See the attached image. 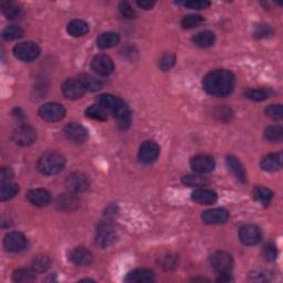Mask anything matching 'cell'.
<instances>
[{
  "instance_id": "cell-7",
  "label": "cell",
  "mask_w": 283,
  "mask_h": 283,
  "mask_svg": "<svg viewBox=\"0 0 283 283\" xmlns=\"http://www.w3.org/2000/svg\"><path fill=\"white\" fill-rule=\"evenodd\" d=\"M11 140L19 146H30L31 144H33L37 140V133L32 128H30V126L22 125L13 132Z\"/></svg>"
},
{
  "instance_id": "cell-3",
  "label": "cell",
  "mask_w": 283,
  "mask_h": 283,
  "mask_svg": "<svg viewBox=\"0 0 283 283\" xmlns=\"http://www.w3.org/2000/svg\"><path fill=\"white\" fill-rule=\"evenodd\" d=\"M118 240V233L109 223H101L96 228L95 244L100 248H108Z\"/></svg>"
},
{
  "instance_id": "cell-6",
  "label": "cell",
  "mask_w": 283,
  "mask_h": 283,
  "mask_svg": "<svg viewBox=\"0 0 283 283\" xmlns=\"http://www.w3.org/2000/svg\"><path fill=\"white\" fill-rule=\"evenodd\" d=\"M212 269L219 274H226L232 271L234 267V260L232 255L224 251H217L210 258Z\"/></svg>"
},
{
  "instance_id": "cell-12",
  "label": "cell",
  "mask_w": 283,
  "mask_h": 283,
  "mask_svg": "<svg viewBox=\"0 0 283 283\" xmlns=\"http://www.w3.org/2000/svg\"><path fill=\"white\" fill-rule=\"evenodd\" d=\"M4 247L8 252H20L26 249L27 238L18 232H11L5 236Z\"/></svg>"
},
{
  "instance_id": "cell-39",
  "label": "cell",
  "mask_w": 283,
  "mask_h": 283,
  "mask_svg": "<svg viewBox=\"0 0 283 283\" xmlns=\"http://www.w3.org/2000/svg\"><path fill=\"white\" fill-rule=\"evenodd\" d=\"M176 62V56L173 53H166L160 58L158 66L160 68V70L163 71H168L171 69L175 66Z\"/></svg>"
},
{
  "instance_id": "cell-31",
  "label": "cell",
  "mask_w": 283,
  "mask_h": 283,
  "mask_svg": "<svg viewBox=\"0 0 283 283\" xmlns=\"http://www.w3.org/2000/svg\"><path fill=\"white\" fill-rule=\"evenodd\" d=\"M253 197L265 206L271 203V200L273 198V193L267 187L258 186L253 189Z\"/></svg>"
},
{
  "instance_id": "cell-10",
  "label": "cell",
  "mask_w": 283,
  "mask_h": 283,
  "mask_svg": "<svg viewBox=\"0 0 283 283\" xmlns=\"http://www.w3.org/2000/svg\"><path fill=\"white\" fill-rule=\"evenodd\" d=\"M239 239L245 246H256L262 239V232L255 224H246L239 229Z\"/></svg>"
},
{
  "instance_id": "cell-8",
  "label": "cell",
  "mask_w": 283,
  "mask_h": 283,
  "mask_svg": "<svg viewBox=\"0 0 283 283\" xmlns=\"http://www.w3.org/2000/svg\"><path fill=\"white\" fill-rule=\"evenodd\" d=\"M90 178L83 173H73L66 180V187L70 193H83L90 188Z\"/></svg>"
},
{
  "instance_id": "cell-29",
  "label": "cell",
  "mask_w": 283,
  "mask_h": 283,
  "mask_svg": "<svg viewBox=\"0 0 283 283\" xmlns=\"http://www.w3.org/2000/svg\"><path fill=\"white\" fill-rule=\"evenodd\" d=\"M61 210H72L78 206V199L73 193L61 195L56 201Z\"/></svg>"
},
{
  "instance_id": "cell-35",
  "label": "cell",
  "mask_w": 283,
  "mask_h": 283,
  "mask_svg": "<svg viewBox=\"0 0 283 283\" xmlns=\"http://www.w3.org/2000/svg\"><path fill=\"white\" fill-rule=\"evenodd\" d=\"M36 278L34 271L28 270V269H19L16 270L13 274V280L15 282L25 283V282H31Z\"/></svg>"
},
{
  "instance_id": "cell-33",
  "label": "cell",
  "mask_w": 283,
  "mask_h": 283,
  "mask_svg": "<svg viewBox=\"0 0 283 283\" xmlns=\"http://www.w3.org/2000/svg\"><path fill=\"white\" fill-rule=\"evenodd\" d=\"M24 36V30L19 26H9L3 31V39L6 41H13V40L19 39Z\"/></svg>"
},
{
  "instance_id": "cell-28",
  "label": "cell",
  "mask_w": 283,
  "mask_h": 283,
  "mask_svg": "<svg viewBox=\"0 0 283 283\" xmlns=\"http://www.w3.org/2000/svg\"><path fill=\"white\" fill-rule=\"evenodd\" d=\"M18 192L19 186L17 184L11 182L2 183V186H0V200L5 201L14 198Z\"/></svg>"
},
{
  "instance_id": "cell-34",
  "label": "cell",
  "mask_w": 283,
  "mask_h": 283,
  "mask_svg": "<svg viewBox=\"0 0 283 283\" xmlns=\"http://www.w3.org/2000/svg\"><path fill=\"white\" fill-rule=\"evenodd\" d=\"M79 79L82 81V83L84 85V88L86 89V91L95 92V91H99L102 88L101 81L95 79L94 77L88 76V74H82V76L79 77Z\"/></svg>"
},
{
  "instance_id": "cell-27",
  "label": "cell",
  "mask_w": 283,
  "mask_h": 283,
  "mask_svg": "<svg viewBox=\"0 0 283 283\" xmlns=\"http://www.w3.org/2000/svg\"><path fill=\"white\" fill-rule=\"evenodd\" d=\"M2 10L8 19H20L24 16V10L18 4L14 2H3Z\"/></svg>"
},
{
  "instance_id": "cell-46",
  "label": "cell",
  "mask_w": 283,
  "mask_h": 283,
  "mask_svg": "<svg viewBox=\"0 0 283 283\" xmlns=\"http://www.w3.org/2000/svg\"><path fill=\"white\" fill-rule=\"evenodd\" d=\"M263 255H264V258L269 260V261H274L276 257H278V251H276L274 245L269 244L264 247Z\"/></svg>"
},
{
  "instance_id": "cell-22",
  "label": "cell",
  "mask_w": 283,
  "mask_h": 283,
  "mask_svg": "<svg viewBox=\"0 0 283 283\" xmlns=\"http://www.w3.org/2000/svg\"><path fill=\"white\" fill-rule=\"evenodd\" d=\"M282 167V154L274 153L270 154L261 160V168L264 172L274 173L281 169Z\"/></svg>"
},
{
  "instance_id": "cell-48",
  "label": "cell",
  "mask_w": 283,
  "mask_h": 283,
  "mask_svg": "<svg viewBox=\"0 0 283 283\" xmlns=\"http://www.w3.org/2000/svg\"><path fill=\"white\" fill-rule=\"evenodd\" d=\"M14 174L11 172L10 168H7V167H4L2 168V173H0V177H2V183L5 182H10L11 178H13Z\"/></svg>"
},
{
  "instance_id": "cell-9",
  "label": "cell",
  "mask_w": 283,
  "mask_h": 283,
  "mask_svg": "<svg viewBox=\"0 0 283 283\" xmlns=\"http://www.w3.org/2000/svg\"><path fill=\"white\" fill-rule=\"evenodd\" d=\"M86 92V89L79 78L68 79L62 84V93L68 100H78L81 99Z\"/></svg>"
},
{
  "instance_id": "cell-4",
  "label": "cell",
  "mask_w": 283,
  "mask_h": 283,
  "mask_svg": "<svg viewBox=\"0 0 283 283\" xmlns=\"http://www.w3.org/2000/svg\"><path fill=\"white\" fill-rule=\"evenodd\" d=\"M39 115L45 122H59L66 115V108L61 104L50 102L45 103L39 108Z\"/></svg>"
},
{
  "instance_id": "cell-38",
  "label": "cell",
  "mask_w": 283,
  "mask_h": 283,
  "mask_svg": "<svg viewBox=\"0 0 283 283\" xmlns=\"http://www.w3.org/2000/svg\"><path fill=\"white\" fill-rule=\"evenodd\" d=\"M246 96L251 101L261 102V101H264L265 99H268L269 93H268V91H265V90L252 89V90H248L246 92Z\"/></svg>"
},
{
  "instance_id": "cell-11",
  "label": "cell",
  "mask_w": 283,
  "mask_h": 283,
  "mask_svg": "<svg viewBox=\"0 0 283 283\" xmlns=\"http://www.w3.org/2000/svg\"><path fill=\"white\" fill-rule=\"evenodd\" d=\"M63 135L68 141L76 144H82L88 140L89 133L83 125L79 123H70L63 129Z\"/></svg>"
},
{
  "instance_id": "cell-40",
  "label": "cell",
  "mask_w": 283,
  "mask_h": 283,
  "mask_svg": "<svg viewBox=\"0 0 283 283\" xmlns=\"http://www.w3.org/2000/svg\"><path fill=\"white\" fill-rule=\"evenodd\" d=\"M159 264L164 270H173L177 267L178 258L173 255H166L159 259Z\"/></svg>"
},
{
  "instance_id": "cell-14",
  "label": "cell",
  "mask_w": 283,
  "mask_h": 283,
  "mask_svg": "<svg viewBox=\"0 0 283 283\" xmlns=\"http://www.w3.org/2000/svg\"><path fill=\"white\" fill-rule=\"evenodd\" d=\"M92 70L102 77H107L114 71V62L108 55L99 54L91 62Z\"/></svg>"
},
{
  "instance_id": "cell-44",
  "label": "cell",
  "mask_w": 283,
  "mask_h": 283,
  "mask_svg": "<svg viewBox=\"0 0 283 283\" xmlns=\"http://www.w3.org/2000/svg\"><path fill=\"white\" fill-rule=\"evenodd\" d=\"M272 36V29L267 25H259L255 29V37L258 39H265Z\"/></svg>"
},
{
  "instance_id": "cell-2",
  "label": "cell",
  "mask_w": 283,
  "mask_h": 283,
  "mask_svg": "<svg viewBox=\"0 0 283 283\" xmlns=\"http://www.w3.org/2000/svg\"><path fill=\"white\" fill-rule=\"evenodd\" d=\"M66 166V159L59 153L49 152L42 155L38 160V171L43 175H56L63 171Z\"/></svg>"
},
{
  "instance_id": "cell-36",
  "label": "cell",
  "mask_w": 283,
  "mask_h": 283,
  "mask_svg": "<svg viewBox=\"0 0 283 283\" xmlns=\"http://www.w3.org/2000/svg\"><path fill=\"white\" fill-rule=\"evenodd\" d=\"M51 267V259L48 256H39L33 260L32 269L34 272H44Z\"/></svg>"
},
{
  "instance_id": "cell-24",
  "label": "cell",
  "mask_w": 283,
  "mask_h": 283,
  "mask_svg": "<svg viewBox=\"0 0 283 283\" xmlns=\"http://www.w3.org/2000/svg\"><path fill=\"white\" fill-rule=\"evenodd\" d=\"M216 41V36L215 33L209 30L201 31L199 33L196 34L193 38V43L198 48H209L211 45H213Z\"/></svg>"
},
{
  "instance_id": "cell-13",
  "label": "cell",
  "mask_w": 283,
  "mask_h": 283,
  "mask_svg": "<svg viewBox=\"0 0 283 283\" xmlns=\"http://www.w3.org/2000/svg\"><path fill=\"white\" fill-rule=\"evenodd\" d=\"M160 153L159 146L153 141H146L144 142L140 151H138V159L143 164H152L158 158Z\"/></svg>"
},
{
  "instance_id": "cell-43",
  "label": "cell",
  "mask_w": 283,
  "mask_h": 283,
  "mask_svg": "<svg viewBox=\"0 0 283 283\" xmlns=\"http://www.w3.org/2000/svg\"><path fill=\"white\" fill-rule=\"evenodd\" d=\"M185 7H187L189 9H195V10H203L210 7V3L206 2V0H190V2H185L183 4Z\"/></svg>"
},
{
  "instance_id": "cell-16",
  "label": "cell",
  "mask_w": 283,
  "mask_h": 283,
  "mask_svg": "<svg viewBox=\"0 0 283 283\" xmlns=\"http://www.w3.org/2000/svg\"><path fill=\"white\" fill-rule=\"evenodd\" d=\"M97 104L101 105L108 113L113 114L114 117L126 105V103H124L122 100H120L119 97L112 94L100 95L99 100H97Z\"/></svg>"
},
{
  "instance_id": "cell-20",
  "label": "cell",
  "mask_w": 283,
  "mask_h": 283,
  "mask_svg": "<svg viewBox=\"0 0 283 283\" xmlns=\"http://www.w3.org/2000/svg\"><path fill=\"white\" fill-rule=\"evenodd\" d=\"M192 198L196 203L200 205H211L215 204L218 199V195L212 189L199 188L196 189L192 194Z\"/></svg>"
},
{
  "instance_id": "cell-47",
  "label": "cell",
  "mask_w": 283,
  "mask_h": 283,
  "mask_svg": "<svg viewBox=\"0 0 283 283\" xmlns=\"http://www.w3.org/2000/svg\"><path fill=\"white\" fill-rule=\"evenodd\" d=\"M120 13L122 14L126 18H133V17H135V11L131 7V5L126 2H123L120 4Z\"/></svg>"
},
{
  "instance_id": "cell-25",
  "label": "cell",
  "mask_w": 283,
  "mask_h": 283,
  "mask_svg": "<svg viewBox=\"0 0 283 283\" xmlns=\"http://www.w3.org/2000/svg\"><path fill=\"white\" fill-rule=\"evenodd\" d=\"M89 29H90L89 25L86 24L84 20H81V19H76V20L70 21L67 27L68 33L70 34V36L76 37V38L85 36V34L89 32Z\"/></svg>"
},
{
  "instance_id": "cell-30",
  "label": "cell",
  "mask_w": 283,
  "mask_h": 283,
  "mask_svg": "<svg viewBox=\"0 0 283 283\" xmlns=\"http://www.w3.org/2000/svg\"><path fill=\"white\" fill-rule=\"evenodd\" d=\"M265 140L270 143H280L283 140V129L280 125H271L264 130Z\"/></svg>"
},
{
  "instance_id": "cell-21",
  "label": "cell",
  "mask_w": 283,
  "mask_h": 283,
  "mask_svg": "<svg viewBox=\"0 0 283 283\" xmlns=\"http://www.w3.org/2000/svg\"><path fill=\"white\" fill-rule=\"evenodd\" d=\"M155 275L153 271L147 269H136L126 275L125 281L130 283H148L153 282Z\"/></svg>"
},
{
  "instance_id": "cell-15",
  "label": "cell",
  "mask_w": 283,
  "mask_h": 283,
  "mask_svg": "<svg viewBox=\"0 0 283 283\" xmlns=\"http://www.w3.org/2000/svg\"><path fill=\"white\" fill-rule=\"evenodd\" d=\"M215 159L208 155H197L190 159V167L195 173H198V174L210 173L215 168Z\"/></svg>"
},
{
  "instance_id": "cell-26",
  "label": "cell",
  "mask_w": 283,
  "mask_h": 283,
  "mask_svg": "<svg viewBox=\"0 0 283 283\" xmlns=\"http://www.w3.org/2000/svg\"><path fill=\"white\" fill-rule=\"evenodd\" d=\"M120 42V36L114 32L102 33L96 39V45L100 49H109L118 45Z\"/></svg>"
},
{
  "instance_id": "cell-37",
  "label": "cell",
  "mask_w": 283,
  "mask_h": 283,
  "mask_svg": "<svg viewBox=\"0 0 283 283\" xmlns=\"http://www.w3.org/2000/svg\"><path fill=\"white\" fill-rule=\"evenodd\" d=\"M205 21V18L203 16L199 15H188L186 17H184L182 20V27L184 29H190L194 28L196 26L200 25L201 22Z\"/></svg>"
},
{
  "instance_id": "cell-5",
  "label": "cell",
  "mask_w": 283,
  "mask_h": 283,
  "mask_svg": "<svg viewBox=\"0 0 283 283\" xmlns=\"http://www.w3.org/2000/svg\"><path fill=\"white\" fill-rule=\"evenodd\" d=\"M40 48L34 42H21L14 48V54L17 59L24 62H31L40 55Z\"/></svg>"
},
{
  "instance_id": "cell-19",
  "label": "cell",
  "mask_w": 283,
  "mask_h": 283,
  "mask_svg": "<svg viewBox=\"0 0 283 283\" xmlns=\"http://www.w3.org/2000/svg\"><path fill=\"white\" fill-rule=\"evenodd\" d=\"M70 261L79 267H86L93 262V255L84 248H77L70 253Z\"/></svg>"
},
{
  "instance_id": "cell-17",
  "label": "cell",
  "mask_w": 283,
  "mask_h": 283,
  "mask_svg": "<svg viewBox=\"0 0 283 283\" xmlns=\"http://www.w3.org/2000/svg\"><path fill=\"white\" fill-rule=\"evenodd\" d=\"M201 219L207 224L224 223L229 219V212L224 208H213L201 213Z\"/></svg>"
},
{
  "instance_id": "cell-23",
  "label": "cell",
  "mask_w": 283,
  "mask_h": 283,
  "mask_svg": "<svg viewBox=\"0 0 283 283\" xmlns=\"http://www.w3.org/2000/svg\"><path fill=\"white\" fill-rule=\"evenodd\" d=\"M226 163H227L229 171H232L233 174L237 178H238L240 182L246 183L247 174H246V171L244 168V166H242V164L240 163V160L237 157H235V156L230 155V156H227Z\"/></svg>"
},
{
  "instance_id": "cell-42",
  "label": "cell",
  "mask_w": 283,
  "mask_h": 283,
  "mask_svg": "<svg viewBox=\"0 0 283 283\" xmlns=\"http://www.w3.org/2000/svg\"><path fill=\"white\" fill-rule=\"evenodd\" d=\"M183 183L190 187H195V186L198 187V186H204V185L207 183V181L204 177L188 175V176L183 177Z\"/></svg>"
},
{
  "instance_id": "cell-32",
  "label": "cell",
  "mask_w": 283,
  "mask_h": 283,
  "mask_svg": "<svg viewBox=\"0 0 283 283\" xmlns=\"http://www.w3.org/2000/svg\"><path fill=\"white\" fill-rule=\"evenodd\" d=\"M85 114L88 118H91L96 121H106L108 112L105 111L101 105H91L89 108H86Z\"/></svg>"
},
{
  "instance_id": "cell-49",
  "label": "cell",
  "mask_w": 283,
  "mask_h": 283,
  "mask_svg": "<svg viewBox=\"0 0 283 283\" xmlns=\"http://www.w3.org/2000/svg\"><path fill=\"white\" fill-rule=\"evenodd\" d=\"M155 5H156V3L155 2H151V0H142V2H137L138 7L144 9V10L153 9V7H154Z\"/></svg>"
},
{
  "instance_id": "cell-1",
  "label": "cell",
  "mask_w": 283,
  "mask_h": 283,
  "mask_svg": "<svg viewBox=\"0 0 283 283\" xmlns=\"http://www.w3.org/2000/svg\"><path fill=\"white\" fill-rule=\"evenodd\" d=\"M204 89L212 96H227L233 93L236 85V78L228 70H215L208 73L203 81Z\"/></svg>"
},
{
  "instance_id": "cell-18",
  "label": "cell",
  "mask_w": 283,
  "mask_h": 283,
  "mask_svg": "<svg viewBox=\"0 0 283 283\" xmlns=\"http://www.w3.org/2000/svg\"><path fill=\"white\" fill-rule=\"evenodd\" d=\"M27 199L37 207H44L49 205L51 201V195L47 189L36 188L29 190L27 194Z\"/></svg>"
},
{
  "instance_id": "cell-41",
  "label": "cell",
  "mask_w": 283,
  "mask_h": 283,
  "mask_svg": "<svg viewBox=\"0 0 283 283\" xmlns=\"http://www.w3.org/2000/svg\"><path fill=\"white\" fill-rule=\"evenodd\" d=\"M265 115L268 118L279 121L283 118V109H282V105L280 104H275V105H270L267 107V109L264 111Z\"/></svg>"
},
{
  "instance_id": "cell-45",
  "label": "cell",
  "mask_w": 283,
  "mask_h": 283,
  "mask_svg": "<svg viewBox=\"0 0 283 283\" xmlns=\"http://www.w3.org/2000/svg\"><path fill=\"white\" fill-rule=\"evenodd\" d=\"M271 279V273L269 271H261L258 270L256 272L250 274V280L252 281H259V282H265Z\"/></svg>"
}]
</instances>
